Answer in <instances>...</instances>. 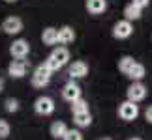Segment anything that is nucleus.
Returning a JSON list of instances; mask_svg holds the SVG:
<instances>
[{
  "label": "nucleus",
  "mask_w": 152,
  "mask_h": 140,
  "mask_svg": "<svg viewBox=\"0 0 152 140\" xmlns=\"http://www.w3.org/2000/svg\"><path fill=\"white\" fill-rule=\"evenodd\" d=\"M68 60H69V51L66 49V47H58V49H55V51L51 52L49 58H47L43 64L51 69V73H55V71H58L60 67L66 66Z\"/></svg>",
  "instance_id": "f257e3e1"
},
{
  "label": "nucleus",
  "mask_w": 152,
  "mask_h": 140,
  "mask_svg": "<svg viewBox=\"0 0 152 140\" xmlns=\"http://www.w3.org/2000/svg\"><path fill=\"white\" fill-rule=\"evenodd\" d=\"M51 69L45 66V64H42V66L36 67V71H34L32 75V86H36V88H43V86L49 84L51 80Z\"/></svg>",
  "instance_id": "f03ea898"
},
{
  "label": "nucleus",
  "mask_w": 152,
  "mask_h": 140,
  "mask_svg": "<svg viewBox=\"0 0 152 140\" xmlns=\"http://www.w3.org/2000/svg\"><path fill=\"white\" fill-rule=\"evenodd\" d=\"M34 110L39 114V116H51L55 112V101H53L51 97L47 95H42L36 99V103H34Z\"/></svg>",
  "instance_id": "7ed1b4c3"
},
{
  "label": "nucleus",
  "mask_w": 152,
  "mask_h": 140,
  "mask_svg": "<svg viewBox=\"0 0 152 140\" xmlns=\"http://www.w3.org/2000/svg\"><path fill=\"white\" fill-rule=\"evenodd\" d=\"M147 97V86H145L141 80H135L130 88H128V101L132 103H139Z\"/></svg>",
  "instance_id": "20e7f679"
},
{
  "label": "nucleus",
  "mask_w": 152,
  "mask_h": 140,
  "mask_svg": "<svg viewBox=\"0 0 152 140\" xmlns=\"http://www.w3.org/2000/svg\"><path fill=\"white\" fill-rule=\"evenodd\" d=\"M132 34H133V25L126 19L118 21L113 26V38H116V39H128Z\"/></svg>",
  "instance_id": "39448f33"
},
{
  "label": "nucleus",
  "mask_w": 152,
  "mask_h": 140,
  "mask_svg": "<svg viewBox=\"0 0 152 140\" xmlns=\"http://www.w3.org/2000/svg\"><path fill=\"white\" fill-rule=\"evenodd\" d=\"M118 116L122 120H126V121H132V120H135L139 116V107L135 103H132V101H124L118 107Z\"/></svg>",
  "instance_id": "423d86ee"
},
{
  "label": "nucleus",
  "mask_w": 152,
  "mask_h": 140,
  "mask_svg": "<svg viewBox=\"0 0 152 140\" xmlns=\"http://www.w3.org/2000/svg\"><path fill=\"white\" fill-rule=\"evenodd\" d=\"M28 52H30V45H28V41H25V39H17V41H13L10 47V54L13 56L15 60L26 58Z\"/></svg>",
  "instance_id": "0eeeda50"
},
{
  "label": "nucleus",
  "mask_w": 152,
  "mask_h": 140,
  "mask_svg": "<svg viewBox=\"0 0 152 140\" xmlns=\"http://www.w3.org/2000/svg\"><path fill=\"white\" fill-rule=\"evenodd\" d=\"M28 71V62L25 60V58H19V60H13L10 64V67H8V73L11 75V77H15V79H21V77H25Z\"/></svg>",
  "instance_id": "6e6552de"
},
{
  "label": "nucleus",
  "mask_w": 152,
  "mask_h": 140,
  "mask_svg": "<svg viewBox=\"0 0 152 140\" xmlns=\"http://www.w3.org/2000/svg\"><path fill=\"white\" fill-rule=\"evenodd\" d=\"M62 97L66 99V101H75V99L81 97V86L77 82H73V80H69V82L62 88Z\"/></svg>",
  "instance_id": "1a4fd4ad"
},
{
  "label": "nucleus",
  "mask_w": 152,
  "mask_h": 140,
  "mask_svg": "<svg viewBox=\"0 0 152 140\" xmlns=\"http://www.w3.org/2000/svg\"><path fill=\"white\" fill-rule=\"evenodd\" d=\"M2 30L6 34H10V36H13V34H19L23 30V21L19 17H8L4 22H2Z\"/></svg>",
  "instance_id": "9d476101"
},
{
  "label": "nucleus",
  "mask_w": 152,
  "mask_h": 140,
  "mask_svg": "<svg viewBox=\"0 0 152 140\" xmlns=\"http://www.w3.org/2000/svg\"><path fill=\"white\" fill-rule=\"evenodd\" d=\"M88 73V66H86L85 62H73L72 66H69V77H72V80L73 79H83L85 75Z\"/></svg>",
  "instance_id": "9b49d317"
},
{
  "label": "nucleus",
  "mask_w": 152,
  "mask_h": 140,
  "mask_svg": "<svg viewBox=\"0 0 152 140\" xmlns=\"http://www.w3.org/2000/svg\"><path fill=\"white\" fill-rule=\"evenodd\" d=\"M73 39H75V32H73L72 26H62V28H58V43L68 45V43H73Z\"/></svg>",
  "instance_id": "f8f14e48"
},
{
  "label": "nucleus",
  "mask_w": 152,
  "mask_h": 140,
  "mask_svg": "<svg viewBox=\"0 0 152 140\" xmlns=\"http://www.w3.org/2000/svg\"><path fill=\"white\" fill-rule=\"evenodd\" d=\"M86 9L92 15H100L107 9V2L105 0H86Z\"/></svg>",
  "instance_id": "ddd939ff"
},
{
  "label": "nucleus",
  "mask_w": 152,
  "mask_h": 140,
  "mask_svg": "<svg viewBox=\"0 0 152 140\" xmlns=\"http://www.w3.org/2000/svg\"><path fill=\"white\" fill-rule=\"evenodd\" d=\"M42 39H43L45 45H56L58 43V30H56V28H53V26L45 28L43 34H42Z\"/></svg>",
  "instance_id": "4468645a"
},
{
  "label": "nucleus",
  "mask_w": 152,
  "mask_h": 140,
  "mask_svg": "<svg viewBox=\"0 0 152 140\" xmlns=\"http://www.w3.org/2000/svg\"><path fill=\"white\" fill-rule=\"evenodd\" d=\"M141 8H137V6H133V4H128L126 8H124V19L126 21H137V19H141Z\"/></svg>",
  "instance_id": "2eb2a0df"
},
{
  "label": "nucleus",
  "mask_w": 152,
  "mask_h": 140,
  "mask_svg": "<svg viewBox=\"0 0 152 140\" xmlns=\"http://www.w3.org/2000/svg\"><path fill=\"white\" fill-rule=\"evenodd\" d=\"M128 77H130L133 82H135V80H141L145 77V66H143V64H139V62H135V64H133V67L130 69V73H128Z\"/></svg>",
  "instance_id": "dca6fc26"
},
{
  "label": "nucleus",
  "mask_w": 152,
  "mask_h": 140,
  "mask_svg": "<svg viewBox=\"0 0 152 140\" xmlns=\"http://www.w3.org/2000/svg\"><path fill=\"white\" fill-rule=\"evenodd\" d=\"M73 121L79 127H88L92 123V116L90 112H79V114H73Z\"/></svg>",
  "instance_id": "f3484780"
},
{
  "label": "nucleus",
  "mask_w": 152,
  "mask_h": 140,
  "mask_svg": "<svg viewBox=\"0 0 152 140\" xmlns=\"http://www.w3.org/2000/svg\"><path fill=\"white\" fill-rule=\"evenodd\" d=\"M133 64H135V60H133L132 56H122L120 60H118V69L124 75H128V73H130V69L133 67Z\"/></svg>",
  "instance_id": "a211bd4d"
},
{
  "label": "nucleus",
  "mask_w": 152,
  "mask_h": 140,
  "mask_svg": "<svg viewBox=\"0 0 152 140\" xmlns=\"http://www.w3.org/2000/svg\"><path fill=\"white\" fill-rule=\"evenodd\" d=\"M72 112H73V114H79V112H88V103H86L83 97L75 99V101H72Z\"/></svg>",
  "instance_id": "6ab92c4d"
},
{
  "label": "nucleus",
  "mask_w": 152,
  "mask_h": 140,
  "mask_svg": "<svg viewBox=\"0 0 152 140\" xmlns=\"http://www.w3.org/2000/svg\"><path fill=\"white\" fill-rule=\"evenodd\" d=\"M66 131H68V127H66L64 121H55V123L51 125V135L55 136V138H62Z\"/></svg>",
  "instance_id": "aec40b11"
},
{
  "label": "nucleus",
  "mask_w": 152,
  "mask_h": 140,
  "mask_svg": "<svg viewBox=\"0 0 152 140\" xmlns=\"http://www.w3.org/2000/svg\"><path fill=\"white\" fill-rule=\"evenodd\" d=\"M62 138L64 140H83V135H81V131H77V129H68Z\"/></svg>",
  "instance_id": "412c9836"
},
{
  "label": "nucleus",
  "mask_w": 152,
  "mask_h": 140,
  "mask_svg": "<svg viewBox=\"0 0 152 140\" xmlns=\"http://www.w3.org/2000/svg\"><path fill=\"white\" fill-rule=\"evenodd\" d=\"M6 110H8V112H17V110H19V101H17V99H8V101H6Z\"/></svg>",
  "instance_id": "4be33fe9"
},
{
  "label": "nucleus",
  "mask_w": 152,
  "mask_h": 140,
  "mask_svg": "<svg viewBox=\"0 0 152 140\" xmlns=\"http://www.w3.org/2000/svg\"><path fill=\"white\" fill-rule=\"evenodd\" d=\"M8 135H10V123L0 120V138H6Z\"/></svg>",
  "instance_id": "5701e85b"
},
{
  "label": "nucleus",
  "mask_w": 152,
  "mask_h": 140,
  "mask_svg": "<svg viewBox=\"0 0 152 140\" xmlns=\"http://www.w3.org/2000/svg\"><path fill=\"white\" fill-rule=\"evenodd\" d=\"M132 4L133 6H137V8H148V4H150V0H132Z\"/></svg>",
  "instance_id": "b1692460"
},
{
  "label": "nucleus",
  "mask_w": 152,
  "mask_h": 140,
  "mask_svg": "<svg viewBox=\"0 0 152 140\" xmlns=\"http://www.w3.org/2000/svg\"><path fill=\"white\" fill-rule=\"evenodd\" d=\"M145 118H147L148 123H152V107H148V108H147V112H145Z\"/></svg>",
  "instance_id": "393cba45"
},
{
  "label": "nucleus",
  "mask_w": 152,
  "mask_h": 140,
  "mask_svg": "<svg viewBox=\"0 0 152 140\" xmlns=\"http://www.w3.org/2000/svg\"><path fill=\"white\" fill-rule=\"evenodd\" d=\"M2 88H4V80L0 79V92H2Z\"/></svg>",
  "instance_id": "a878e982"
},
{
  "label": "nucleus",
  "mask_w": 152,
  "mask_h": 140,
  "mask_svg": "<svg viewBox=\"0 0 152 140\" xmlns=\"http://www.w3.org/2000/svg\"><path fill=\"white\" fill-rule=\"evenodd\" d=\"M6 2H17V0H6Z\"/></svg>",
  "instance_id": "bb28decb"
},
{
  "label": "nucleus",
  "mask_w": 152,
  "mask_h": 140,
  "mask_svg": "<svg viewBox=\"0 0 152 140\" xmlns=\"http://www.w3.org/2000/svg\"><path fill=\"white\" fill-rule=\"evenodd\" d=\"M130 140H141V138H130Z\"/></svg>",
  "instance_id": "cd10ccee"
},
{
  "label": "nucleus",
  "mask_w": 152,
  "mask_h": 140,
  "mask_svg": "<svg viewBox=\"0 0 152 140\" xmlns=\"http://www.w3.org/2000/svg\"><path fill=\"white\" fill-rule=\"evenodd\" d=\"M103 140H109V138H103Z\"/></svg>",
  "instance_id": "c85d7f7f"
}]
</instances>
